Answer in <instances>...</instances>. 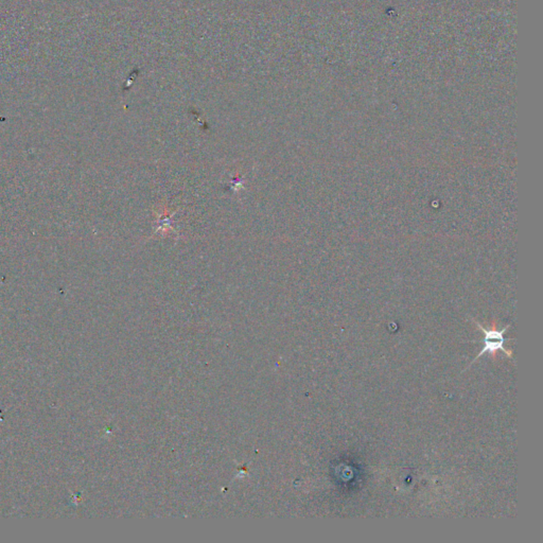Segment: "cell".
<instances>
[{"instance_id": "obj_1", "label": "cell", "mask_w": 543, "mask_h": 543, "mask_svg": "<svg viewBox=\"0 0 543 543\" xmlns=\"http://www.w3.org/2000/svg\"><path fill=\"white\" fill-rule=\"evenodd\" d=\"M477 325H478L479 328L484 333L485 346L484 348L482 349V351L479 353L478 357L475 358V360H478L480 357H482L483 353H487V351H489V353L495 357L497 351L500 350V349L501 350L504 351V353H506V355H508V357H512V351L506 350V349L504 348L505 339L503 337V335H504L505 331L509 328V326H506L503 330L499 331L497 330L496 324L492 325V327H491L489 330L488 329L484 328V327H483L482 325L479 324V323H477Z\"/></svg>"}]
</instances>
